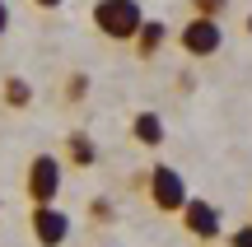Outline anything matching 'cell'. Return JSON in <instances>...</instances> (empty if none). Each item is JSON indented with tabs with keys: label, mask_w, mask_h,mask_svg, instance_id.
I'll return each instance as SVG.
<instances>
[{
	"label": "cell",
	"mask_w": 252,
	"mask_h": 247,
	"mask_svg": "<svg viewBox=\"0 0 252 247\" xmlns=\"http://www.w3.org/2000/svg\"><path fill=\"white\" fill-rule=\"evenodd\" d=\"M145 19H150V14L140 9V0H98V5L89 9L94 33L108 37V42H122V47L135 42V33H140Z\"/></svg>",
	"instance_id": "6da1fadb"
},
{
	"label": "cell",
	"mask_w": 252,
	"mask_h": 247,
	"mask_svg": "<svg viewBox=\"0 0 252 247\" xmlns=\"http://www.w3.org/2000/svg\"><path fill=\"white\" fill-rule=\"evenodd\" d=\"M135 187L150 196V205H154L159 215H182V205L191 201L187 182H182V173H178L173 164H150V168H140Z\"/></svg>",
	"instance_id": "7a4b0ae2"
},
{
	"label": "cell",
	"mask_w": 252,
	"mask_h": 247,
	"mask_svg": "<svg viewBox=\"0 0 252 247\" xmlns=\"http://www.w3.org/2000/svg\"><path fill=\"white\" fill-rule=\"evenodd\" d=\"M61 182H65V164L56 154H33V159H28V173H24L28 205H56Z\"/></svg>",
	"instance_id": "3957f363"
},
{
	"label": "cell",
	"mask_w": 252,
	"mask_h": 247,
	"mask_svg": "<svg viewBox=\"0 0 252 247\" xmlns=\"http://www.w3.org/2000/svg\"><path fill=\"white\" fill-rule=\"evenodd\" d=\"M178 47L191 56V61H210V56H220V47H224V28H220V19L191 14L187 24L178 28Z\"/></svg>",
	"instance_id": "277c9868"
},
{
	"label": "cell",
	"mask_w": 252,
	"mask_h": 247,
	"mask_svg": "<svg viewBox=\"0 0 252 247\" xmlns=\"http://www.w3.org/2000/svg\"><path fill=\"white\" fill-rule=\"evenodd\" d=\"M28 229H33L37 247H61L70 238V215L56 210V205H33V210H28Z\"/></svg>",
	"instance_id": "5b68a950"
},
{
	"label": "cell",
	"mask_w": 252,
	"mask_h": 247,
	"mask_svg": "<svg viewBox=\"0 0 252 247\" xmlns=\"http://www.w3.org/2000/svg\"><path fill=\"white\" fill-rule=\"evenodd\" d=\"M182 229L191 233V238H201V243H215L220 233H224V220H220V205H210V201H201V196H191L187 205H182Z\"/></svg>",
	"instance_id": "8992f818"
},
{
	"label": "cell",
	"mask_w": 252,
	"mask_h": 247,
	"mask_svg": "<svg viewBox=\"0 0 252 247\" xmlns=\"http://www.w3.org/2000/svg\"><path fill=\"white\" fill-rule=\"evenodd\" d=\"M168 42H173L168 24H163V19H145V24H140V33H135V42H131V52L140 56V61H154V56H159Z\"/></svg>",
	"instance_id": "52a82bcc"
},
{
	"label": "cell",
	"mask_w": 252,
	"mask_h": 247,
	"mask_svg": "<svg viewBox=\"0 0 252 247\" xmlns=\"http://www.w3.org/2000/svg\"><path fill=\"white\" fill-rule=\"evenodd\" d=\"M131 136H135V145H145V149H163L168 126H163L159 112H135L131 117Z\"/></svg>",
	"instance_id": "ba28073f"
},
{
	"label": "cell",
	"mask_w": 252,
	"mask_h": 247,
	"mask_svg": "<svg viewBox=\"0 0 252 247\" xmlns=\"http://www.w3.org/2000/svg\"><path fill=\"white\" fill-rule=\"evenodd\" d=\"M65 164H75V168H94L98 164V145H94L89 131H70V136H65Z\"/></svg>",
	"instance_id": "9c48e42d"
},
{
	"label": "cell",
	"mask_w": 252,
	"mask_h": 247,
	"mask_svg": "<svg viewBox=\"0 0 252 247\" xmlns=\"http://www.w3.org/2000/svg\"><path fill=\"white\" fill-rule=\"evenodd\" d=\"M0 103H5V108H14V112L33 108V84H28L24 75H5V84H0Z\"/></svg>",
	"instance_id": "30bf717a"
},
{
	"label": "cell",
	"mask_w": 252,
	"mask_h": 247,
	"mask_svg": "<svg viewBox=\"0 0 252 247\" xmlns=\"http://www.w3.org/2000/svg\"><path fill=\"white\" fill-rule=\"evenodd\" d=\"M187 9H191V14H201V19H224L229 0H187Z\"/></svg>",
	"instance_id": "8fae6325"
},
{
	"label": "cell",
	"mask_w": 252,
	"mask_h": 247,
	"mask_svg": "<svg viewBox=\"0 0 252 247\" xmlns=\"http://www.w3.org/2000/svg\"><path fill=\"white\" fill-rule=\"evenodd\" d=\"M84 93H89V75L75 70L70 80H65V103H84Z\"/></svg>",
	"instance_id": "7c38bea8"
},
{
	"label": "cell",
	"mask_w": 252,
	"mask_h": 247,
	"mask_svg": "<svg viewBox=\"0 0 252 247\" xmlns=\"http://www.w3.org/2000/svg\"><path fill=\"white\" fill-rule=\"evenodd\" d=\"M89 215H94V224H112V220H117V210H112L108 196H94V201H89Z\"/></svg>",
	"instance_id": "4fadbf2b"
},
{
	"label": "cell",
	"mask_w": 252,
	"mask_h": 247,
	"mask_svg": "<svg viewBox=\"0 0 252 247\" xmlns=\"http://www.w3.org/2000/svg\"><path fill=\"white\" fill-rule=\"evenodd\" d=\"M229 247H252V224H243V229L229 233Z\"/></svg>",
	"instance_id": "5bb4252c"
},
{
	"label": "cell",
	"mask_w": 252,
	"mask_h": 247,
	"mask_svg": "<svg viewBox=\"0 0 252 247\" xmlns=\"http://www.w3.org/2000/svg\"><path fill=\"white\" fill-rule=\"evenodd\" d=\"M9 24H14V14H9V5H5V0H0V37L9 33Z\"/></svg>",
	"instance_id": "9a60e30c"
},
{
	"label": "cell",
	"mask_w": 252,
	"mask_h": 247,
	"mask_svg": "<svg viewBox=\"0 0 252 247\" xmlns=\"http://www.w3.org/2000/svg\"><path fill=\"white\" fill-rule=\"evenodd\" d=\"M33 5H37V9H61L65 0H33Z\"/></svg>",
	"instance_id": "2e32d148"
},
{
	"label": "cell",
	"mask_w": 252,
	"mask_h": 247,
	"mask_svg": "<svg viewBox=\"0 0 252 247\" xmlns=\"http://www.w3.org/2000/svg\"><path fill=\"white\" fill-rule=\"evenodd\" d=\"M248 33H252V14H248Z\"/></svg>",
	"instance_id": "e0dca14e"
}]
</instances>
